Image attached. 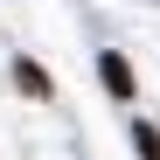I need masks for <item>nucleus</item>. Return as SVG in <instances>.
Wrapping results in <instances>:
<instances>
[{"label":"nucleus","instance_id":"f257e3e1","mask_svg":"<svg viewBox=\"0 0 160 160\" xmlns=\"http://www.w3.org/2000/svg\"><path fill=\"white\" fill-rule=\"evenodd\" d=\"M98 77H104L112 98H132V63H125V56H98Z\"/></svg>","mask_w":160,"mask_h":160},{"label":"nucleus","instance_id":"f03ea898","mask_svg":"<svg viewBox=\"0 0 160 160\" xmlns=\"http://www.w3.org/2000/svg\"><path fill=\"white\" fill-rule=\"evenodd\" d=\"M14 84L28 91V98H49V77H42V63H14Z\"/></svg>","mask_w":160,"mask_h":160},{"label":"nucleus","instance_id":"7ed1b4c3","mask_svg":"<svg viewBox=\"0 0 160 160\" xmlns=\"http://www.w3.org/2000/svg\"><path fill=\"white\" fill-rule=\"evenodd\" d=\"M139 160H160V132L153 125H139Z\"/></svg>","mask_w":160,"mask_h":160}]
</instances>
